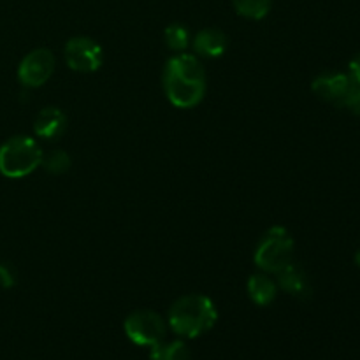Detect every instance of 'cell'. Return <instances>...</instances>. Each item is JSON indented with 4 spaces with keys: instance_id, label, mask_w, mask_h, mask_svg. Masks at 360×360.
I'll return each instance as SVG.
<instances>
[{
    "instance_id": "obj_1",
    "label": "cell",
    "mask_w": 360,
    "mask_h": 360,
    "mask_svg": "<svg viewBox=\"0 0 360 360\" xmlns=\"http://www.w3.org/2000/svg\"><path fill=\"white\" fill-rule=\"evenodd\" d=\"M164 88L169 102L179 109L195 108L206 94V70L195 55L178 53L165 63Z\"/></svg>"
},
{
    "instance_id": "obj_2",
    "label": "cell",
    "mask_w": 360,
    "mask_h": 360,
    "mask_svg": "<svg viewBox=\"0 0 360 360\" xmlns=\"http://www.w3.org/2000/svg\"><path fill=\"white\" fill-rule=\"evenodd\" d=\"M218 320V311L210 297L190 294L179 297L169 309L167 322L172 333L181 338H199L213 329Z\"/></svg>"
},
{
    "instance_id": "obj_3",
    "label": "cell",
    "mask_w": 360,
    "mask_h": 360,
    "mask_svg": "<svg viewBox=\"0 0 360 360\" xmlns=\"http://www.w3.org/2000/svg\"><path fill=\"white\" fill-rule=\"evenodd\" d=\"M42 157L44 153L34 137L14 136L0 146V172L11 179L25 178L42 164Z\"/></svg>"
},
{
    "instance_id": "obj_4",
    "label": "cell",
    "mask_w": 360,
    "mask_h": 360,
    "mask_svg": "<svg viewBox=\"0 0 360 360\" xmlns=\"http://www.w3.org/2000/svg\"><path fill=\"white\" fill-rule=\"evenodd\" d=\"M313 91L322 101L360 115V83L348 72H323L315 77Z\"/></svg>"
},
{
    "instance_id": "obj_5",
    "label": "cell",
    "mask_w": 360,
    "mask_h": 360,
    "mask_svg": "<svg viewBox=\"0 0 360 360\" xmlns=\"http://www.w3.org/2000/svg\"><path fill=\"white\" fill-rule=\"evenodd\" d=\"M294 238L285 227H271L255 250V264L266 273H280L292 262Z\"/></svg>"
},
{
    "instance_id": "obj_6",
    "label": "cell",
    "mask_w": 360,
    "mask_h": 360,
    "mask_svg": "<svg viewBox=\"0 0 360 360\" xmlns=\"http://www.w3.org/2000/svg\"><path fill=\"white\" fill-rule=\"evenodd\" d=\"M125 334L137 347L153 348L165 340L167 326L158 313L151 309H137L127 316Z\"/></svg>"
},
{
    "instance_id": "obj_7",
    "label": "cell",
    "mask_w": 360,
    "mask_h": 360,
    "mask_svg": "<svg viewBox=\"0 0 360 360\" xmlns=\"http://www.w3.org/2000/svg\"><path fill=\"white\" fill-rule=\"evenodd\" d=\"M65 62L76 72H95L104 63V51L94 39L72 37L65 44Z\"/></svg>"
},
{
    "instance_id": "obj_8",
    "label": "cell",
    "mask_w": 360,
    "mask_h": 360,
    "mask_svg": "<svg viewBox=\"0 0 360 360\" xmlns=\"http://www.w3.org/2000/svg\"><path fill=\"white\" fill-rule=\"evenodd\" d=\"M55 72V56L49 49L39 48L28 53L18 67V77L21 84L28 88H39Z\"/></svg>"
},
{
    "instance_id": "obj_9",
    "label": "cell",
    "mask_w": 360,
    "mask_h": 360,
    "mask_svg": "<svg viewBox=\"0 0 360 360\" xmlns=\"http://www.w3.org/2000/svg\"><path fill=\"white\" fill-rule=\"evenodd\" d=\"M276 274H278V287H280L283 292H287V294L294 295V297L297 299H302V301L311 297L313 294L311 281H309L308 273H306V269L301 266V264L292 260L288 266H285L283 269Z\"/></svg>"
},
{
    "instance_id": "obj_10",
    "label": "cell",
    "mask_w": 360,
    "mask_h": 360,
    "mask_svg": "<svg viewBox=\"0 0 360 360\" xmlns=\"http://www.w3.org/2000/svg\"><path fill=\"white\" fill-rule=\"evenodd\" d=\"M67 129V116L58 108H44L37 115L34 123L35 136L41 139L53 141L58 139Z\"/></svg>"
},
{
    "instance_id": "obj_11",
    "label": "cell",
    "mask_w": 360,
    "mask_h": 360,
    "mask_svg": "<svg viewBox=\"0 0 360 360\" xmlns=\"http://www.w3.org/2000/svg\"><path fill=\"white\" fill-rule=\"evenodd\" d=\"M192 44L197 55L206 56V58H218L227 51L229 37L225 32L218 28H204L193 37Z\"/></svg>"
},
{
    "instance_id": "obj_12",
    "label": "cell",
    "mask_w": 360,
    "mask_h": 360,
    "mask_svg": "<svg viewBox=\"0 0 360 360\" xmlns=\"http://www.w3.org/2000/svg\"><path fill=\"white\" fill-rule=\"evenodd\" d=\"M276 294L278 283L266 274H253L248 280V295L257 306H269Z\"/></svg>"
},
{
    "instance_id": "obj_13",
    "label": "cell",
    "mask_w": 360,
    "mask_h": 360,
    "mask_svg": "<svg viewBox=\"0 0 360 360\" xmlns=\"http://www.w3.org/2000/svg\"><path fill=\"white\" fill-rule=\"evenodd\" d=\"M150 360H192V350L185 341H169L165 340L151 348Z\"/></svg>"
},
{
    "instance_id": "obj_14",
    "label": "cell",
    "mask_w": 360,
    "mask_h": 360,
    "mask_svg": "<svg viewBox=\"0 0 360 360\" xmlns=\"http://www.w3.org/2000/svg\"><path fill=\"white\" fill-rule=\"evenodd\" d=\"M239 16L246 20H264L271 13L273 0H232Z\"/></svg>"
},
{
    "instance_id": "obj_15",
    "label": "cell",
    "mask_w": 360,
    "mask_h": 360,
    "mask_svg": "<svg viewBox=\"0 0 360 360\" xmlns=\"http://www.w3.org/2000/svg\"><path fill=\"white\" fill-rule=\"evenodd\" d=\"M165 44L171 51L183 53L192 42V37H190V30L183 23H172L165 28L164 32Z\"/></svg>"
},
{
    "instance_id": "obj_16",
    "label": "cell",
    "mask_w": 360,
    "mask_h": 360,
    "mask_svg": "<svg viewBox=\"0 0 360 360\" xmlns=\"http://www.w3.org/2000/svg\"><path fill=\"white\" fill-rule=\"evenodd\" d=\"M41 165L49 172V174H63V172L69 171L70 157L67 155V151L53 150L51 153L42 157Z\"/></svg>"
},
{
    "instance_id": "obj_17",
    "label": "cell",
    "mask_w": 360,
    "mask_h": 360,
    "mask_svg": "<svg viewBox=\"0 0 360 360\" xmlns=\"http://www.w3.org/2000/svg\"><path fill=\"white\" fill-rule=\"evenodd\" d=\"M18 274L16 269H14L11 264L7 262H0V287L4 288H11L16 285Z\"/></svg>"
},
{
    "instance_id": "obj_18",
    "label": "cell",
    "mask_w": 360,
    "mask_h": 360,
    "mask_svg": "<svg viewBox=\"0 0 360 360\" xmlns=\"http://www.w3.org/2000/svg\"><path fill=\"white\" fill-rule=\"evenodd\" d=\"M348 74L360 83V53L354 60H352L350 65H348Z\"/></svg>"
},
{
    "instance_id": "obj_19",
    "label": "cell",
    "mask_w": 360,
    "mask_h": 360,
    "mask_svg": "<svg viewBox=\"0 0 360 360\" xmlns=\"http://www.w3.org/2000/svg\"><path fill=\"white\" fill-rule=\"evenodd\" d=\"M355 264H357V266L360 267V250L357 253H355Z\"/></svg>"
}]
</instances>
